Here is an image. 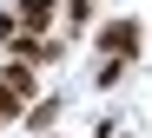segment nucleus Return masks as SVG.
<instances>
[{"instance_id": "f257e3e1", "label": "nucleus", "mask_w": 152, "mask_h": 138, "mask_svg": "<svg viewBox=\"0 0 152 138\" xmlns=\"http://www.w3.org/2000/svg\"><path fill=\"white\" fill-rule=\"evenodd\" d=\"M139 20H106V26H99V53H106V59L113 66H132L139 59Z\"/></svg>"}, {"instance_id": "f03ea898", "label": "nucleus", "mask_w": 152, "mask_h": 138, "mask_svg": "<svg viewBox=\"0 0 152 138\" xmlns=\"http://www.w3.org/2000/svg\"><path fill=\"white\" fill-rule=\"evenodd\" d=\"M53 20H60V0H20V7H13L20 40H46V33H53Z\"/></svg>"}, {"instance_id": "7ed1b4c3", "label": "nucleus", "mask_w": 152, "mask_h": 138, "mask_svg": "<svg viewBox=\"0 0 152 138\" xmlns=\"http://www.w3.org/2000/svg\"><path fill=\"white\" fill-rule=\"evenodd\" d=\"M60 53H66V46L46 33V40H13V46H7V59H20V66H53Z\"/></svg>"}, {"instance_id": "20e7f679", "label": "nucleus", "mask_w": 152, "mask_h": 138, "mask_svg": "<svg viewBox=\"0 0 152 138\" xmlns=\"http://www.w3.org/2000/svg\"><path fill=\"white\" fill-rule=\"evenodd\" d=\"M0 86H7L20 105H33L40 92H33V66H20V59H0Z\"/></svg>"}, {"instance_id": "39448f33", "label": "nucleus", "mask_w": 152, "mask_h": 138, "mask_svg": "<svg viewBox=\"0 0 152 138\" xmlns=\"http://www.w3.org/2000/svg\"><path fill=\"white\" fill-rule=\"evenodd\" d=\"M53 118H60V99H33L27 112H20V125H27V131H53Z\"/></svg>"}, {"instance_id": "423d86ee", "label": "nucleus", "mask_w": 152, "mask_h": 138, "mask_svg": "<svg viewBox=\"0 0 152 138\" xmlns=\"http://www.w3.org/2000/svg\"><path fill=\"white\" fill-rule=\"evenodd\" d=\"M13 40H20V26H13V13H0V53H7Z\"/></svg>"}, {"instance_id": "0eeeda50", "label": "nucleus", "mask_w": 152, "mask_h": 138, "mask_svg": "<svg viewBox=\"0 0 152 138\" xmlns=\"http://www.w3.org/2000/svg\"><path fill=\"white\" fill-rule=\"evenodd\" d=\"M46 138H60V131H46Z\"/></svg>"}]
</instances>
